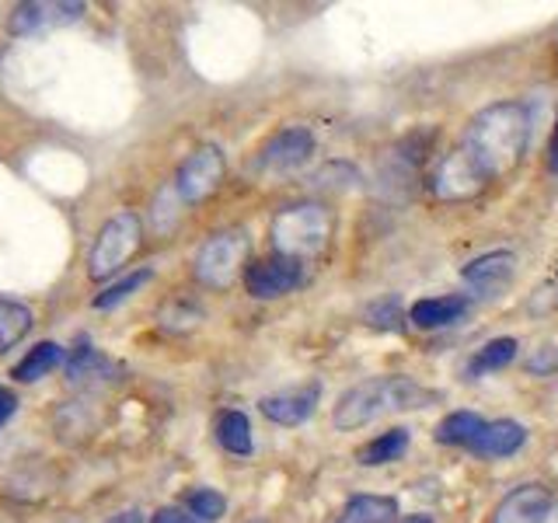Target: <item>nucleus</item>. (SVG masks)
<instances>
[{
  "label": "nucleus",
  "mask_w": 558,
  "mask_h": 523,
  "mask_svg": "<svg viewBox=\"0 0 558 523\" xmlns=\"http://www.w3.org/2000/svg\"><path fill=\"white\" fill-rule=\"evenodd\" d=\"M185 506H189V513L203 523H217L227 513V499L217 492V488H192L185 496Z\"/></svg>",
  "instance_id": "24"
},
{
  "label": "nucleus",
  "mask_w": 558,
  "mask_h": 523,
  "mask_svg": "<svg viewBox=\"0 0 558 523\" xmlns=\"http://www.w3.org/2000/svg\"><path fill=\"white\" fill-rule=\"evenodd\" d=\"M28 328H32V311L25 304L0 301V356L22 342L28 336Z\"/></svg>",
  "instance_id": "21"
},
{
  "label": "nucleus",
  "mask_w": 558,
  "mask_h": 523,
  "mask_svg": "<svg viewBox=\"0 0 558 523\" xmlns=\"http://www.w3.org/2000/svg\"><path fill=\"white\" fill-rule=\"evenodd\" d=\"M255 523H258V520H255Z\"/></svg>",
  "instance_id": "34"
},
{
  "label": "nucleus",
  "mask_w": 558,
  "mask_h": 523,
  "mask_svg": "<svg viewBox=\"0 0 558 523\" xmlns=\"http://www.w3.org/2000/svg\"><path fill=\"white\" fill-rule=\"evenodd\" d=\"M409 443H412V433H409L405 426H395V429H388V433L374 436V440L366 443V447H360L356 461H360L363 467H384V464L398 461L401 453L409 450Z\"/></svg>",
  "instance_id": "16"
},
{
  "label": "nucleus",
  "mask_w": 558,
  "mask_h": 523,
  "mask_svg": "<svg viewBox=\"0 0 558 523\" xmlns=\"http://www.w3.org/2000/svg\"><path fill=\"white\" fill-rule=\"evenodd\" d=\"M398 523H436L429 513H412V516H405V520H398Z\"/></svg>",
  "instance_id": "32"
},
{
  "label": "nucleus",
  "mask_w": 558,
  "mask_h": 523,
  "mask_svg": "<svg viewBox=\"0 0 558 523\" xmlns=\"http://www.w3.org/2000/svg\"><path fill=\"white\" fill-rule=\"evenodd\" d=\"M140 238H144V223H140V217L130 214V209L116 214L95 238L92 258H87V276L98 279V283H101V279L116 276L136 255Z\"/></svg>",
  "instance_id": "5"
},
{
  "label": "nucleus",
  "mask_w": 558,
  "mask_h": 523,
  "mask_svg": "<svg viewBox=\"0 0 558 523\" xmlns=\"http://www.w3.org/2000/svg\"><path fill=\"white\" fill-rule=\"evenodd\" d=\"M63 363V349L57 342H39L35 349H28V356L14 366V380L22 384H35L43 380L46 374H52Z\"/></svg>",
  "instance_id": "19"
},
{
  "label": "nucleus",
  "mask_w": 558,
  "mask_h": 523,
  "mask_svg": "<svg viewBox=\"0 0 558 523\" xmlns=\"http://www.w3.org/2000/svg\"><path fill=\"white\" fill-rule=\"evenodd\" d=\"M482 426H485V418L478 412H450L436 423L433 436H436V443H444V447H471L475 436L482 433Z\"/></svg>",
  "instance_id": "18"
},
{
  "label": "nucleus",
  "mask_w": 558,
  "mask_h": 523,
  "mask_svg": "<svg viewBox=\"0 0 558 523\" xmlns=\"http://www.w3.org/2000/svg\"><path fill=\"white\" fill-rule=\"evenodd\" d=\"M14 409H17V398L8 388H0V426H4L8 418L14 415Z\"/></svg>",
  "instance_id": "29"
},
{
  "label": "nucleus",
  "mask_w": 558,
  "mask_h": 523,
  "mask_svg": "<svg viewBox=\"0 0 558 523\" xmlns=\"http://www.w3.org/2000/svg\"><path fill=\"white\" fill-rule=\"evenodd\" d=\"M429 398L433 391H426L423 384H415L412 377H374V380L356 384V388H349L336 401L331 423H336V429H360L388 412L423 409Z\"/></svg>",
  "instance_id": "2"
},
{
  "label": "nucleus",
  "mask_w": 558,
  "mask_h": 523,
  "mask_svg": "<svg viewBox=\"0 0 558 523\" xmlns=\"http://www.w3.org/2000/svg\"><path fill=\"white\" fill-rule=\"evenodd\" d=\"M531 144V112L523 101H496L471 119L464 150L475 157L485 179H502L510 174Z\"/></svg>",
  "instance_id": "1"
},
{
  "label": "nucleus",
  "mask_w": 558,
  "mask_h": 523,
  "mask_svg": "<svg viewBox=\"0 0 558 523\" xmlns=\"http://www.w3.org/2000/svg\"><path fill=\"white\" fill-rule=\"evenodd\" d=\"M116 374V366L105 360L98 349H81V353L66 363V377L70 384H98V380H109Z\"/></svg>",
  "instance_id": "23"
},
{
  "label": "nucleus",
  "mask_w": 558,
  "mask_h": 523,
  "mask_svg": "<svg viewBox=\"0 0 558 523\" xmlns=\"http://www.w3.org/2000/svg\"><path fill=\"white\" fill-rule=\"evenodd\" d=\"M84 14V4H22L11 17V32L25 35V32H39V28H60L77 22Z\"/></svg>",
  "instance_id": "15"
},
{
  "label": "nucleus",
  "mask_w": 558,
  "mask_h": 523,
  "mask_svg": "<svg viewBox=\"0 0 558 523\" xmlns=\"http://www.w3.org/2000/svg\"><path fill=\"white\" fill-rule=\"evenodd\" d=\"M513 276H517V255L510 252H488L475 262H468L461 272L464 283L482 296H496L506 283H513Z\"/></svg>",
  "instance_id": "12"
},
{
  "label": "nucleus",
  "mask_w": 558,
  "mask_h": 523,
  "mask_svg": "<svg viewBox=\"0 0 558 523\" xmlns=\"http://www.w3.org/2000/svg\"><path fill=\"white\" fill-rule=\"evenodd\" d=\"M523 443H527V429L520 423H513V418H493V423L482 426L471 450L482 453V458H510Z\"/></svg>",
  "instance_id": "14"
},
{
  "label": "nucleus",
  "mask_w": 558,
  "mask_h": 523,
  "mask_svg": "<svg viewBox=\"0 0 558 523\" xmlns=\"http://www.w3.org/2000/svg\"><path fill=\"white\" fill-rule=\"evenodd\" d=\"M150 279H154V272H150V269H140V272H133V276H126V279H119V283H112L109 290L95 296V307H98V311L119 307L122 301H130V296H133L140 287L150 283Z\"/></svg>",
  "instance_id": "26"
},
{
  "label": "nucleus",
  "mask_w": 558,
  "mask_h": 523,
  "mask_svg": "<svg viewBox=\"0 0 558 523\" xmlns=\"http://www.w3.org/2000/svg\"><path fill=\"white\" fill-rule=\"evenodd\" d=\"M485 171L478 168V161L471 157L464 147L450 150L440 165L433 171V192L440 196L444 203H461V199H475L478 192L485 188Z\"/></svg>",
  "instance_id": "7"
},
{
  "label": "nucleus",
  "mask_w": 558,
  "mask_h": 523,
  "mask_svg": "<svg viewBox=\"0 0 558 523\" xmlns=\"http://www.w3.org/2000/svg\"><path fill=\"white\" fill-rule=\"evenodd\" d=\"M527 366V374H537V377H548V374H558V345H541L537 353L523 363Z\"/></svg>",
  "instance_id": "27"
},
{
  "label": "nucleus",
  "mask_w": 558,
  "mask_h": 523,
  "mask_svg": "<svg viewBox=\"0 0 558 523\" xmlns=\"http://www.w3.org/2000/svg\"><path fill=\"white\" fill-rule=\"evenodd\" d=\"M150 523H199L192 513L179 510V506H165V510H157Z\"/></svg>",
  "instance_id": "28"
},
{
  "label": "nucleus",
  "mask_w": 558,
  "mask_h": 523,
  "mask_svg": "<svg viewBox=\"0 0 558 523\" xmlns=\"http://www.w3.org/2000/svg\"><path fill=\"white\" fill-rule=\"evenodd\" d=\"M331 231H336V217L322 203H293L279 209L272 217V248L287 258H314L328 248Z\"/></svg>",
  "instance_id": "3"
},
{
  "label": "nucleus",
  "mask_w": 558,
  "mask_h": 523,
  "mask_svg": "<svg viewBox=\"0 0 558 523\" xmlns=\"http://www.w3.org/2000/svg\"><path fill=\"white\" fill-rule=\"evenodd\" d=\"M398 516V499L388 496H353L336 523H391Z\"/></svg>",
  "instance_id": "17"
},
{
  "label": "nucleus",
  "mask_w": 558,
  "mask_h": 523,
  "mask_svg": "<svg viewBox=\"0 0 558 523\" xmlns=\"http://www.w3.org/2000/svg\"><path fill=\"white\" fill-rule=\"evenodd\" d=\"M548 168L558 174V122H555V130H551V139H548Z\"/></svg>",
  "instance_id": "30"
},
{
  "label": "nucleus",
  "mask_w": 558,
  "mask_h": 523,
  "mask_svg": "<svg viewBox=\"0 0 558 523\" xmlns=\"http://www.w3.org/2000/svg\"><path fill=\"white\" fill-rule=\"evenodd\" d=\"M541 523H558V502L551 506V510H548V516H545V520H541Z\"/></svg>",
  "instance_id": "33"
},
{
  "label": "nucleus",
  "mask_w": 558,
  "mask_h": 523,
  "mask_svg": "<svg viewBox=\"0 0 558 523\" xmlns=\"http://www.w3.org/2000/svg\"><path fill=\"white\" fill-rule=\"evenodd\" d=\"M248 252H252V241L244 231H220L209 241H203V248L196 252V262H192V272H196L203 287L223 290L241 276L244 262H248Z\"/></svg>",
  "instance_id": "4"
},
{
  "label": "nucleus",
  "mask_w": 558,
  "mask_h": 523,
  "mask_svg": "<svg viewBox=\"0 0 558 523\" xmlns=\"http://www.w3.org/2000/svg\"><path fill=\"white\" fill-rule=\"evenodd\" d=\"M471 301L461 293H447V296H426V301L412 304L409 311V321L423 331H436V328H450L458 325L464 314H468Z\"/></svg>",
  "instance_id": "13"
},
{
  "label": "nucleus",
  "mask_w": 558,
  "mask_h": 523,
  "mask_svg": "<svg viewBox=\"0 0 558 523\" xmlns=\"http://www.w3.org/2000/svg\"><path fill=\"white\" fill-rule=\"evenodd\" d=\"M366 325L380 328V331H401L405 328V311H401L398 296H380L371 307H366Z\"/></svg>",
  "instance_id": "25"
},
{
  "label": "nucleus",
  "mask_w": 558,
  "mask_h": 523,
  "mask_svg": "<svg viewBox=\"0 0 558 523\" xmlns=\"http://www.w3.org/2000/svg\"><path fill=\"white\" fill-rule=\"evenodd\" d=\"M314 147H318V139H314L311 130H304V126H287V130H279L266 147H262L258 165H262V171L287 174V171H296L301 165H307Z\"/></svg>",
  "instance_id": "9"
},
{
  "label": "nucleus",
  "mask_w": 558,
  "mask_h": 523,
  "mask_svg": "<svg viewBox=\"0 0 558 523\" xmlns=\"http://www.w3.org/2000/svg\"><path fill=\"white\" fill-rule=\"evenodd\" d=\"M551 506H555L551 488L541 482H531V485L513 488V492L496 506L493 523H541L548 516Z\"/></svg>",
  "instance_id": "11"
},
{
  "label": "nucleus",
  "mask_w": 558,
  "mask_h": 523,
  "mask_svg": "<svg viewBox=\"0 0 558 523\" xmlns=\"http://www.w3.org/2000/svg\"><path fill=\"white\" fill-rule=\"evenodd\" d=\"M217 440L223 450L238 453V458H248L252 453V423L244 412H223L217 418Z\"/></svg>",
  "instance_id": "20"
},
{
  "label": "nucleus",
  "mask_w": 558,
  "mask_h": 523,
  "mask_svg": "<svg viewBox=\"0 0 558 523\" xmlns=\"http://www.w3.org/2000/svg\"><path fill=\"white\" fill-rule=\"evenodd\" d=\"M105 523H144V513H140V510H122V513L109 516Z\"/></svg>",
  "instance_id": "31"
},
{
  "label": "nucleus",
  "mask_w": 558,
  "mask_h": 523,
  "mask_svg": "<svg viewBox=\"0 0 558 523\" xmlns=\"http://www.w3.org/2000/svg\"><path fill=\"white\" fill-rule=\"evenodd\" d=\"M223 171H227V165H223L220 147L203 144V147H196L182 161L179 174H174V192H179V199L189 203V206L203 203V199H209L220 188Z\"/></svg>",
  "instance_id": "6"
},
{
  "label": "nucleus",
  "mask_w": 558,
  "mask_h": 523,
  "mask_svg": "<svg viewBox=\"0 0 558 523\" xmlns=\"http://www.w3.org/2000/svg\"><path fill=\"white\" fill-rule=\"evenodd\" d=\"M301 283H304V262L287 255L258 258L244 269V287H248L255 301H276V296L293 293Z\"/></svg>",
  "instance_id": "8"
},
{
  "label": "nucleus",
  "mask_w": 558,
  "mask_h": 523,
  "mask_svg": "<svg viewBox=\"0 0 558 523\" xmlns=\"http://www.w3.org/2000/svg\"><path fill=\"white\" fill-rule=\"evenodd\" d=\"M318 398H322V384L311 380V384H304V388L266 394L258 401V409L276 426H301L314 415V409H318Z\"/></svg>",
  "instance_id": "10"
},
{
  "label": "nucleus",
  "mask_w": 558,
  "mask_h": 523,
  "mask_svg": "<svg viewBox=\"0 0 558 523\" xmlns=\"http://www.w3.org/2000/svg\"><path fill=\"white\" fill-rule=\"evenodd\" d=\"M517 339H510V336H499V339H493V342H485L478 353H475V360H471V366H468V374L471 377H478V374H488V370H502V366H510L513 360H517Z\"/></svg>",
  "instance_id": "22"
}]
</instances>
